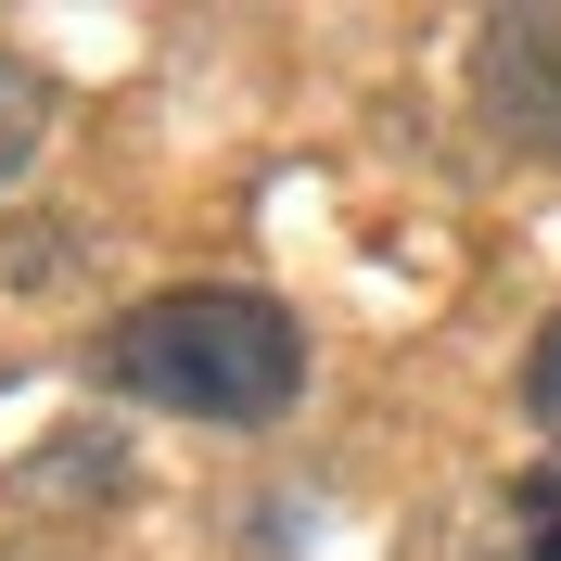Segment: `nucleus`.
<instances>
[{
    "mask_svg": "<svg viewBox=\"0 0 561 561\" xmlns=\"http://www.w3.org/2000/svg\"><path fill=\"white\" fill-rule=\"evenodd\" d=\"M103 383L140 396V409H179V421H280L307 396V332L268 294L192 280V294H140L103 332Z\"/></svg>",
    "mask_w": 561,
    "mask_h": 561,
    "instance_id": "f257e3e1",
    "label": "nucleus"
},
{
    "mask_svg": "<svg viewBox=\"0 0 561 561\" xmlns=\"http://www.w3.org/2000/svg\"><path fill=\"white\" fill-rule=\"evenodd\" d=\"M472 115L511 153L561 167V13H485L472 26Z\"/></svg>",
    "mask_w": 561,
    "mask_h": 561,
    "instance_id": "f03ea898",
    "label": "nucleus"
},
{
    "mask_svg": "<svg viewBox=\"0 0 561 561\" xmlns=\"http://www.w3.org/2000/svg\"><path fill=\"white\" fill-rule=\"evenodd\" d=\"M485 561H561V447L511 472V497H497V524H485Z\"/></svg>",
    "mask_w": 561,
    "mask_h": 561,
    "instance_id": "7ed1b4c3",
    "label": "nucleus"
},
{
    "mask_svg": "<svg viewBox=\"0 0 561 561\" xmlns=\"http://www.w3.org/2000/svg\"><path fill=\"white\" fill-rule=\"evenodd\" d=\"M51 153V77L26 65V51H0V192Z\"/></svg>",
    "mask_w": 561,
    "mask_h": 561,
    "instance_id": "20e7f679",
    "label": "nucleus"
},
{
    "mask_svg": "<svg viewBox=\"0 0 561 561\" xmlns=\"http://www.w3.org/2000/svg\"><path fill=\"white\" fill-rule=\"evenodd\" d=\"M524 409H536V421H561V319L536 332V357H524Z\"/></svg>",
    "mask_w": 561,
    "mask_h": 561,
    "instance_id": "39448f33",
    "label": "nucleus"
}]
</instances>
